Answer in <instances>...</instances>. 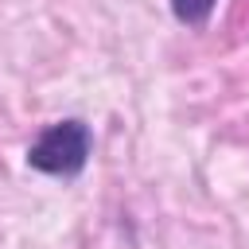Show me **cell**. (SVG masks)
<instances>
[{
	"mask_svg": "<svg viewBox=\"0 0 249 249\" xmlns=\"http://www.w3.org/2000/svg\"><path fill=\"white\" fill-rule=\"evenodd\" d=\"M89 152H93V128L82 117H62L31 140L27 167L43 171V175H54V179H74V175L86 171Z\"/></svg>",
	"mask_w": 249,
	"mask_h": 249,
	"instance_id": "6da1fadb",
	"label": "cell"
},
{
	"mask_svg": "<svg viewBox=\"0 0 249 249\" xmlns=\"http://www.w3.org/2000/svg\"><path fill=\"white\" fill-rule=\"evenodd\" d=\"M214 4H218V0H171V16H175L183 27H206Z\"/></svg>",
	"mask_w": 249,
	"mask_h": 249,
	"instance_id": "7a4b0ae2",
	"label": "cell"
}]
</instances>
